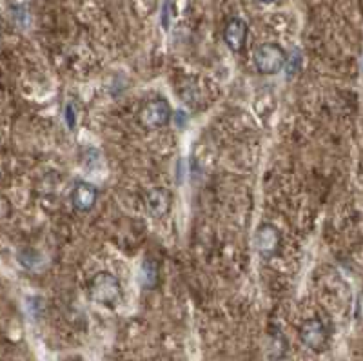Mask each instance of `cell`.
<instances>
[{
    "mask_svg": "<svg viewBox=\"0 0 363 361\" xmlns=\"http://www.w3.org/2000/svg\"><path fill=\"white\" fill-rule=\"evenodd\" d=\"M300 340L313 352H323L329 345V328L322 320L313 318L301 325Z\"/></svg>",
    "mask_w": 363,
    "mask_h": 361,
    "instance_id": "277c9868",
    "label": "cell"
},
{
    "mask_svg": "<svg viewBox=\"0 0 363 361\" xmlns=\"http://www.w3.org/2000/svg\"><path fill=\"white\" fill-rule=\"evenodd\" d=\"M262 4H272V2H277V0H258Z\"/></svg>",
    "mask_w": 363,
    "mask_h": 361,
    "instance_id": "4fadbf2b",
    "label": "cell"
},
{
    "mask_svg": "<svg viewBox=\"0 0 363 361\" xmlns=\"http://www.w3.org/2000/svg\"><path fill=\"white\" fill-rule=\"evenodd\" d=\"M66 122L69 129H73L74 123H77V111H74V107L71 104L66 107Z\"/></svg>",
    "mask_w": 363,
    "mask_h": 361,
    "instance_id": "7c38bea8",
    "label": "cell"
},
{
    "mask_svg": "<svg viewBox=\"0 0 363 361\" xmlns=\"http://www.w3.org/2000/svg\"><path fill=\"white\" fill-rule=\"evenodd\" d=\"M281 245V234L271 223H264L258 227L255 234V249L264 260H271L278 255Z\"/></svg>",
    "mask_w": 363,
    "mask_h": 361,
    "instance_id": "5b68a950",
    "label": "cell"
},
{
    "mask_svg": "<svg viewBox=\"0 0 363 361\" xmlns=\"http://www.w3.org/2000/svg\"><path fill=\"white\" fill-rule=\"evenodd\" d=\"M285 60H287V55L284 48L271 42L256 45L252 51V62L262 74H277L285 67Z\"/></svg>",
    "mask_w": 363,
    "mask_h": 361,
    "instance_id": "7a4b0ae2",
    "label": "cell"
},
{
    "mask_svg": "<svg viewBox=\"0 0 363 361\" xmlns=\"http://www.w3.org/2000/svg\"><path fill=\"white\" fill-rule=\"evenodd\" d=\"M0 38H2V24H0Z\"/></svg>",
    "mask_w": 363,
    "mask_h": 361,
    "instance_id": "5bb4252c",
    "label": "cell"
},
{
    "mask_svg": "<svg viewBox=\"0 0 363 361\" xmlns=\"http://www.w3.org/2000/svg\"><path fill=\"white\" fill-rule=\"evenodd\" d=\"M171 115H173V111H171L169 104L162 99H157L142 107L140 113H138V122L145 129H160L171 122Z\"/></svg>",
    "mask_w": 363,
    "mask_h": 361,
    "instance_id": "3957f363",
    "label": "cell"
},
{
    "mask_svg": "<svg viewBox=\"0 0 363 361\" xmlns=\"http://www.w3.org/2000/svg\"><path fill=\"white\" fill-rule=\"evenodd\" d=\"M96 200H99V189L95 185L87 184V182H79L74 185L73 194H71L74 209L80 211V213H87L95 207Z\"/></svg>",
    "mask_w": 363,
    "mask_h": 361,
    "instance_id": "52a82bcc",
    "label": "cell"
},
{
    "mask_svg": "<svg viewBox=\"0 0 363 361\" xmlns=\"http://www.w3.org/2000/svg\"><path fill=\"white\" fill-rule=\"evenodd\" d=\"M173 0H165L164 9H162V24H164L165 29H169V21L171 15H173Z\"/></svg>",
    "mask_w": 363,
    "mask_h": 361,
    "instance_id": "8fae6325",
    "label": "cell"
},
{
    "mask_svg": "<svg viewBox=\"0 0 363 361\" xmlns=\"http://www.w3.org/2000/svg\"><path fill=\"white\" fill-rule=\"evenodd\" d=\"M171 204H173V198H171L167 189H153L149 191L147 196H145V209L155 218H162L165 214H169Z\"/></svg>",
    "mask_w": 363,
    "mask_h": 361,
    "instance_id": "ba28073f",
    "label": "cell"
},
{
    "mask_svg": "<svg viewBox=\"0 0 363 361\" xmlns=\"http://www.w3.org/2000/svg\"><path fill=\"white\" fill-rule=\"evenodd\" d=\"M247 33V24L242 18H233V21L227 22L225 29H223V42H225L229 50L235 51V53H240L245 48Z\"/></svg>",
    "mask_w": 363,
    "mask_h": 361,
    "instance_id": "8992f818",
    "label": "cell"
},
{
    "mask_svg": "<svg viewBox=\"0 0 363 361\" xmlns=\"http://www.w3.org/2000/svg\"><path fill=\"white\" fill-rule=\"evenodd\" d=\"M89 298L104 307L115 309L122 298V285L111 272H99L89 284Z\"/></svg>",
    "mask_w": 363,
    "mask_h": 361,
    "instance_id": "6da1fadb",
    "label": "cell"
},
{
    "mask_svg": "<svg viewBox=\"0 0 363 361\" xmlns=\"http://www.w3.org/2000/svg\"><path fill=\"white\" fill-rule=\"evenodd\" d=\"M158 279H160L158 265L153 260H145L140 265V271H138V282H140L142 289H145V291H153V289H157Z\"/></svg>",
    "mask_w": 363,
    "mask_h": 361,
    "instance_id": "9c48e42d",
    "label": "cell"
},
{
    "mask_svg": "<svg viewBox=\"0 0 363 361\" xmlns=\"http://www.w3.org/2000/svg\"><path fill=\"white\" fill-rule=\"evenodd\" d=\"M300 64H301V57L298 51L294 55H291V58L285 60V66H287V73H289V77H294V74H296L298 66H300Z\"/></svg>",
    "mask_w": 363,
    "mask_h": 361,
    "instance_id": "30bf717a",
    "label": "cell"
}]
</instances>
